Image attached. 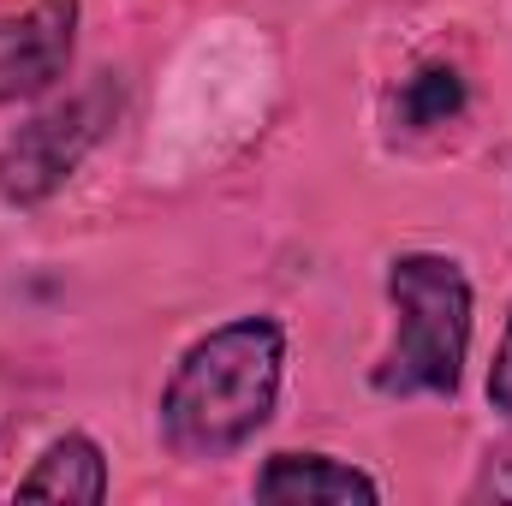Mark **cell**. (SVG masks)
Here are the masks:
<instances>
[{
	"label": "cell",
	"mask_w": 512,
	"mask_h": 506,
	"mask_svg": "<svg viewBox=\"0 0 512 506\" xmlns=\"http://www.w3.org/2000/svg\"><path fill=\"white\" fill-rule=\"evenodd\" d=\"M286 334L268 316H245L197 340L161 393V429L179 453L221 459L245 447L280 399Z\"/></svg>",
	"instance_id": "obj_1"
},
{
	"label": "cell",
	"mask_w": 512,
	"mask_h": 506,
	"mask_svg": "<svg viewBox=\"0 0 512 506\" xmlns=\"http://www.w3.org/2000/svg\"><path fill=\"white\" fill-rule=\"evenodd\" d=\"M387 298L399 310V340L387 346L382 393H453L471 346V280L453 256H399L387 268Z\"/></svg>",
	"instance_id": "obj_2"
},
{
	"label": "cell",
	"mask_w": 512,
	"mask_h": 506,
	"mask_svg": "<svg viewBox=\"0 0 512 506\" xmlns=\"http://www.w3.org/2000/svg\"><path fill=\"white\" fill-rule=\"evenodd\" d=\"M114 108H120V90L102 72L72 102H60V108L36 114L30 126H18V137H6V149H0V197L6 203H42L96 149V137L114 126Z\"/></svg>",
	"instance_id": "obj_3"
},
{
	"label": "cell",
	"mask_w": 512,
	"mask_h": 506,
	"mask_svg": "<svg viewBox=\"0 0 512 506\" xmlns=\"http://www.w3.org/2000/svg\"><path fill=\"white\" fill-rule=\"evenodd\" d=\"M72 36H78V0H36L30 12L0 18V102L42 96L66 72Z\"/></svg>",
	"instance_id": "obj_4"
},
{
	"label": "cell",
	"mask_w": 512,
	"mask_h": 506,
	"mask_svg": "<svg viewBox=\"0 0 512 506\" xmlns=\"http://www.w3.org/2000/svg\"><path fill=\"white\" fill-rule=\"evenodd\" d=\"M256 501H382V489L328 453H280L262 465Z\"/></svg>",
	"instance_id": "obj_5"
},
{
	"label": "cell",
	"mask_w": 512,
	"mask_h": 506,
	"mask_svg": "<svg viewBox=\"0 0 512 506\" xmlns=\"http://www.w3.org/2000/svg\"><path fill=\"white\" fill-rule=\"evenodd\" d=\"M24 501H108V459L90 435H60L18 483Z\"/></svg>",
	"instance_id": "obj_6"
},
{
	"label": "cell",
	"mask_w": 512,
	"mask_h": 506,
	"mask_svg": "<svg viewBox=\"0 0 512 506\" xmlns=\"http://www.w3.org/2000/svg\"><path fill=\"white\" fill-rule=\"evenodd\" d=\"M459 102H465V90H459L453 72H417L405 84V96H399V108H405L411 126H441L447 114H459Z\"/></svg>",
	"instance_id": "obj_7"
},
{
	"label": "cell",
	"mask_w": 512,
	"mask_h": 506,
	"mask_svg": "<svg viewBox=\"0 0 512 506\" xmlns=\"http://www.w3.org/2000/svg\"><path fill=\"white\" fill-rule=\"evenodd\" d=\"M512 501V441L507 447H495L489 453V465H483V477H477V501Z\"/></svg>",
	"instance_id": "obj_8"
},
{
	"label": "cell",
	"mask_w": 512,
	"mask_h": 506,
	"mask_svg": "<svg viewBox=\"0 0 512 506\" xmlns=\"http://www.w3.org/2000/svg\"><path fill=\"white\" fill-rule=\"evenodd\" d=\"M489 399H495V411L512 417V316L507 334H501V352H495V370H489Z\"/></svg>",
	"instance_id": "obj_9"
}]
</instances>
